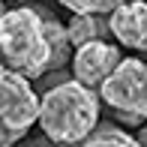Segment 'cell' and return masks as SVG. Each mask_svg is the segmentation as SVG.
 Returning <instances> with one entry per match:
<instances>
[{
  "instance_id": "1",
  "label": "cell",
  "mask_w": 147,
  "mask_h": 147,
  "mask_svg": "<svg viewBox=\"0 0 147 147\" xmlns=\"http://www.w3.org/2000/svg\"><path fill=\"white\" fill-rule=\"evenodd\" d=\"M99 105H102L99 90L75 81V78H63L39 96L36 123L48 141L69 144L84 138L99 123Z\"/></svg>"
},
{
  "instance_id": "2",
  "label": "cell",
  "mask_w": 147,
  "mask_h": 147,
  "mask_svg": "<svg viewBox=\"0 0 147 147\" xmlns=\"http://www.w3.org/2000/svg\"><path fill=\"white\" fill-rule=\"evenodd\" d=\"M0 54L6 66L33 78L48 72V39H45L42 12L36 6H15L0 12Z\"/></svg>"
},
{
  "instance_id": "3",
  "label": "cell",
  "mask_w": 147,
  "mask_h": 147,
  "mask_svg": "<svg viewBox=\"0 0 147 147\" xmlns=\"http://www.w3.org/2000/svg\"><path fill=\"white\" fill-rule=\"evenodd\" d=\"M39 117V96L30 78L0 63V147L21 141Z\"/></svg>"
},
{
  "instance_id": "4",
  "label": "cell",
  "mask_w": 147,
  "mask_h": 147,
  "mask_svg": "<svg viewBox=\"0 0 147 147\" xmlns=\"http://www.w3.org/2000/svg\"><path fill=\"white\" fill-rule=\"evenodd\" d=\"M99 99L117 111L123 120H147V60L120 57L108 78L99 84Z\"/></svg>"
},
{
  "instance_id": "5",
  "label": "cell",
  "mask_w": 147,
  "mask_h": 147,
  "mask_svg": "<svg viewBox=\"0 0 147 147\" xmlns=\"http://www.w3.org/2000/svg\"><path fill=\"white\" fill-rule=\"evenodd\" d=\"M72 78L87 87L99 90V84L114 72V66L120 63V48L108 39H93L84 42L72 51Z\"/></svg>"
},
{
  "instance_id": "6",
  "label": "cell",
  "mask_w": 147,
  "mask_h": 147,
  "mask_svg": "<svg viewBox=\"0 0 147 147\" xmlns=\"http://www.w3.org/2000/svg\"><path fill=\"white\" fill-rule=\"evenodd\" d=\"M108 30L123 48L147 51V0H126L108 12Z\"/></svg>"
},
{
  "instance_id": "7",
  "label": "cell",
  "mask_w": 147,
  "mask_h": 147,
  "mask_svg": "<svg viewBox=\"0 0 147 147\" xmlns=\"http://www.w3.org/2000/svg\"><path fill=\"white\" fill-rule=\"evenodd\" d=\"M42 12V24H45V39H48V72L63 69L66 63L72 60V42H69V33L66 27L57 21L54 15H48V9H39Z\"/></svg>"
},
{
  "instance_id": "8",
  "label": "cell",
  "mask_w": 147,
  "mask_h": 147,
  "mask_svg": "<svg viewBox=\"0 0 147 147\" xmlns=\"http://www.w3.org/2000/svg\"><path fill=\"white\" fill-rule=\"evenodd\" d=\"M66 33H69L72 48L84 42H93V39H108V15H99V12H72L69 24H66Z\"/></svg>"
},
{
  "instance_id": "9",
  "label": "cell",
  "mask_w": 147,
  "mask_h": 147,
  "mask_svg": "<svg viewBox=\"0 0 147 147\" xmlns=\"http://www.w3.org/2000/svg\"><path fill=\"white\" fill-rule=\"evenodd\" d=\"M54 147H141V141L114 123H96L84 138L69 144H54Z\"/></svg>"
},
{
  "instance_id": "10",
  "label": "cell",
  "mask_w": 147,
  "mask_h": 147,
  "mask_svg": "<svg viewBox=\"0 0 147 147\" xmlns=\"http://www.w3.org/2000/svg\"><path fill=\"white\" fill-rule=\"evenodd\" d=\"M60 6H66L69 12H99V15H108L114 6L126 3V0H57Z\"/></svg>"
},
{
  "instance_id": "11",
  "label": "cell",
  "mask_w": 147,
  "mask_h": 147,
  "mask_svg": "<svg viewBox=\"0 0 147 147\" xmlns=\"http://www.w3.org/2000/svg\"><path fill=\"white\" fill-rule=\"evenodd\" d=\"M27 147H54V141H48V138H45V135H39L36 141H30Z\"/></svg>"
},
{
  "instance_id": "12",
  "label": "cell",
  "mask_w": 147,
  "mask_h": 147,
  "mask_svg": "<svg viewBox=\"0 0 147 147\" xmlns=\"http://www.w3.org/2000/svg\"><path fill=\"white\" fill-rule=\"evenodd\" d=\"M138 141H141V147H147V120H144V126H141V135H138Z\"/></svg>"
},
{
  "instance_id": "13",
  "label": "cell",
  "mask_w": 147,
  "mask_h": 147,
  "mask_svg": "<svg viewBox=\"0 0 147 147\" xmlns=\"http://www.w3.org/2000/svg\"><path fill=\"white\" fill-rule=\"evenodd\" d=\"M18 3H30V0H18Z\"/></svg>"
},
{
  "instance_id": "14",
  "label": "cell",
  "mask_w": 147,
  "mask_h": 147,
  "mask_svg": "<svg viewBox=\"0 0 147 147\" xmlns=\"http://www.w3.org/2000/svg\"><path fill=\"white\" fill-rule=\"evenodd\" d=\"M3 9H6V6H3V3H0V12H3Z\"/></svg>"
}]
</instances>
